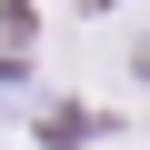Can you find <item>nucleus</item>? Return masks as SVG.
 Segmentation results:
<instances>
[{
    "label": "nucleus",
    "mask_w": 150,
    "mask_h": 150,
    "mask_svg": "<svg viewBox=\"0 0 150 150\" xmlns=\"http://www.w3.org/2000/svg\"><path fill=\"white\" fill-rule=\"evenodd\" d=\"M130 60H140V80H150V40H140V50H130Z\"/></svg>",
    "instance_id": "obj_1"
}]
</instances>
